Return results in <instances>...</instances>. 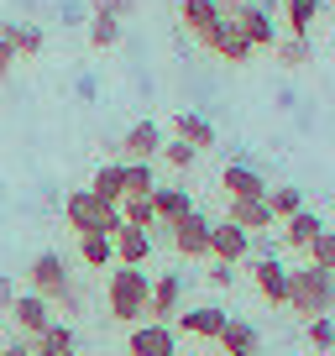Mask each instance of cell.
<instances>
[{
	"instance_id": "cell-1",
	"label": "cell",
	"mask_w": 335,
	"mask_h": 356,
	"mask_svg": "<svg viewBox=\"0 0 335 356\" xmlns=\"http://www.w3.org/2000/svg\"><path fill=\"white\" fill-rule=\"evenodd\" d=\"M288 309L309 320H330L335 314V273H320V267H288Z\"/></svg>"
},
{
	"instance_id": "cell-2",
	"label": "cell",
	"mask_w": 335,
	"mask_h": 356,
	"mask_svg": "<svg viewBox=\"0 0 335 356\" xmlns=\"http://www.w3.org/2000/svg\"><path fill=\"white\" fill-rule=\"evenodd\" d=\"M63 215H68V225H74V236H111L115 225H121V204L100 200L95 189H74L63 200Z\"/></svg>"
},
{
	"instance_id": "cell-3",
	"label": "cell",
	"mask_w": 335,
	"mask_h": 356,
	"mask_svg": "<svg viewBox=\"0 0 335 356\" xmlns=\"http://www.w3.org/2000/svg\"><path fill=\"white\" fill-rule=\"evenodd\" d=\"M147 289H152V278H147L142 267H115L111 273V289H105V309H111V320H147Z\"/></svg>"
},
{
	"instance_id": "cell-4",
	"label": "cell",
	"mask_w": 335,
	"mask_h": 356,
	"mask_svg": "<svg viewBox=\"0 0 335 356\" xmlns=\"http://www.w3.org/2000/svg\"><path fill=\"white\" fill-rule=\"evenodd\" d=\"M26 283H32L26 293H37V299L58 304V299H63V289H68L74 278H68V262H63L58 252H37L32 267H26Z\"/></svg>"
},
{
	"instance_id": "cell-5",
	"label": "cell",
	"mask_w": 335,
	"mask_h": 356,
	"mask_svg": "<svg viewBox=\"0 0 335 356\" xmlns=\"http://www.w3.org/2000/svg\"><path fill=\"white\" fill-rule=\"evenodd\" d=\"M179 304H183V273H163V278H152V289H147V320L173 325V320H179Z\"/></svg>"
},
{
	"instance_id": "cell-6",
	"label": "cell",
	"mask_w": 335,
	"mask_h": 356,
	"mask_svg": "<svg viewBox=\"0 0 335 356\" xmlns=\"http://www.w3.org/2000/svg\"><path fill=\"white\" fill-rule=\"evenodd\" d=\"M168 241H173V252H179V257H210V215L189 210L183 220L168 225Z\"/></svg>"
},
{
	"instance_id": "cell-7",
	"label": "cell",
	"mask_w": 335,
	"mask_h": 356,
	"mask_svg": "<svg viewBox=\"0 0 335 356\" xmlns=\"http://www.w3.org/2000/svg\"><path fill=\"white\" fill-rule=\"evenodd\" d=\"M225 16H236V26L246 32V42H252V53L257 47H272L278 42V26H272V16L262 11V6H252V0H236V6H220Z\"/></svg>"
},
{
	"instance_id": "cell-8",
	"label": "cell",
	"mask_w": 335,
	"mask_h": 356,
	"mask_svg": "<svg viewBox=\"0 0 335 356\" xmlns=\"http://www.w3.org/2000/svg\"><path fill=\"white\" fill-rule=\"evenodd\" d=\"M252 257V236L241 231V225H231V220H210V257L204 262H246Z\"/></svg>"
},
{
	"instance_id": "cell-9",
	"label": "cell",
	"mask_w": 335,
	"mask_h": 356,
	"mask_svg": "<svg viewBox=\"0 0 335 356\" xmlns=\"http://www.w3.org/2000/svg\"><path fill=\"white\" fill-rule=\"evenodd\" d=\"M126 351L131 356H179V330L147 320V325H136V330L126 335Z\"/></svg>"
},
{
	"instance_id": "cell-10",
	"label": "cell",
	"mask_w": 335,
	"mask_h": 356,
	"mask_svg": "<svg viewBox=\"0 0 335 356\" xmlns=\"http://www.w3.org/2000/svg\"><path fill=\"white\" fill-rule=\"evenodd\" d=\"M204 47H210L215 58H225V63H246V58H252L246 32L236 26V16H225V11H220V22H215V32L204 37Z\"/></svg>"
},
{
	"instance_id": "cell-11",
	"label": "cell",
	"mask_w": 335,
	"mask_h": 356,
	"mask_svg": "<svg viewBox=\"0 0 335 356\" xmlns=\"http://www.w3.org/2000/svg\"><path fill=\"white\" fill-rule=\"evenodd\" d=\"M157 152H163V126H157V121L126 126V136H121V163H152Z\"/></svg>"
},
{
	"instance_id": "cell-12",
	"label": "cell",
	"mask_w": 335,
	"mask_h": 356,
	"mask_svg": "<svg viewBox=\"0 0 335 356\" xmlns=\"http://www.w3.org/2000/svg\"><path fill=\"white\" fill-rule=\"evenodd\" d=\"M6 314L16 320V330H22L26 341H32V335H42L47 325L58 320V314H53V304H47V299H37V293H16V299H11V309H6Z\"/></svg>"
},
{
	"instance_id": "cell-13",
	"label": "cell",
	"mask_w": 335,
	"mask_h": 356,
	"mask_svg": "<svg viewBox=\"0 0 335 356\" xmlns=\"http://www.w3.org/2000/svg\"><path fill=\"white\" fill-rule=\"evenodd\" d=\"M252 262V283H257V293L268 304H288V267L278 262V257H246Z\"/></svg>"
},
{
	"instance_id": "cell-14",
	"label": "cell",
	"mask_w": 335,
	"mask_h": 356,
	"mask_svg": "<svg viewBox=\"0 0 335 356\" xmlns=\"http://www.w3.org/2000/svg\"><path fill=\"white\" fill-rule=\"evenodd\" d=\"M225 320H231V314H225L220 304H189V309H179V330L199 335V341H215V335L225 330Z\"/></svg>"
},
{
	"instance_id": "cell-15",
	"label": "cell",
	"mask_w": 335,
	"mask_h": 356,
	"mask_svg": "<svg viewBox=\"0 0 335 356\" xmlns=\"http://www.w3.org/2000/svg\"><path fill=\"white\" fill-rule=\"evenodd\" d=\"M111 246H115V267H142L147 257H152V236L136 231V225H115Z\"/></svg>"
},
{
	"instance_id": "cell-16",
	"label": "cell",
	"mask_w": 335,
	"mask_h": 356,
	"mask_svg": "<svg viewBox=\"0 0 335 356\" xmlns=\"http://www.w3.org/2000/svg\"><path fill=\"white\" fill-rule=\"evenodd\" d=\"M278 225H283V236H278V241H283V246H293V252H309V246H314V236L325 231V220L309 210V204H304L299 215H288V220H278Z\"/></svg>"
},
{
	"instance_id": "cell-17",
	"label": "cell",
	"mask_w": 335,
	"mask_h": 356,
	"mask_svg": "<svg viewBox=\"0 0 335 356\" xmlns=\"http://www.w3.org/2000/svg\"><path fill=\"white\" fill-rule=\"evenodd\" d=\"M220 189L231 194V200H262V194H268V184H262V173L252 163H231L220 173Z\"/></svg>"
},
{
	"instance_id": "cell-18",
	"label": "cell",
	"mask_w": 335,
	"mask_h": 356,
	"mask_svg": "<svg viewBox=\"0 0 335 356\" xmlns=\"http://www.w3.org/2000/svg\"><path fill=\"white\" fill-rule=\"evenodd\" d=\"M225 220L241 225L246 236H262L268 225H278V220H272V210H268L262 200H231V204H225Z\"/></svg>"
},
{
	"instance_id": "cell-19",
	"label": "cell",
	"mask_w": 335,
	"mask_h": 356,
	"mask_svg": "<svg viewBox=\"0 0 335 356\" xmlns=\"http://www.w3.org/2000/svg\"><path fill=\"white\" fill-rule=\"evenodd\" d=\"M173 136L189 142L194 152H210V147H215V126L204 121L199 111H179V115H173Z\"/></svg>"
},
{
	"instance_id": "cell-20",
	"label": "cell",
	"mask_w": 335,
	"mask_h": 356,
	"mask_svg": "<svg viewBox=\"0 0 335 356\" xmlns=\"http://www.w3.org/2000/svg\"><path fill=\"white\" fill-rule=\"evenodd\" d=\"M215 341L225 346V356H257L262 335H257V325H252V320H225V330L215 335Z\"/></svg>"
},
{
	"instance_id": "cell-21",
	"label": "cell",
	"mask_w": 335,
	"mask_h": 356,
	"mask_svg": "<svg viewBox=\"0 0 335 356\" xmlns=\"http://www.w3.org/2000/svg\"><path fill=\"white\" fill-rule=\"evenodd\" d=\"M152 189H157L152 163H121V204H131V200H152Z\"/></svg>"
},
{
	"instance_id": "cell-22",
	"label": "cell",
	"mask_w": 335,
	"mask_h": 356,
	"mask_svg": "<svg viewBox=\"0 0 335 356\" xmlns=\"http://www.w3.org/2000/svg\"><path fill=\"white\" fill-rule=\"evenodd\" d=\"M0 37L11 42V53L16 58H32V53H42V26H32V22H0Z\"/></svg>"
},
{
	"instance_id": "cell-23",
	"label": "cell",
	"mask_w": 335,
	"mask_h": 356,
	"mask_svg": "<svg viewBox=\"0 0 335 356\" xmlns=\"http://www.w3.org/2000/svg\"><path fill=\"white\" fill-rule=\"evenodd\" d=\"M152 210H157L163 225H173V220H183V215L194 210V200H189V189H163V184H157L152 189Z\"/></svg>"
},
{
	"instance_id": "cell-24",
	"label": "cell",
	"mask_w": 335,
	"mask_h": 356,
	"mask_svg": "<svg viewBox=\"0 0 335 356\" xmlns=\"http://www.w3.org/2000/svg\"><path fill=\"white\" fill-rule=\"evenodd\" d=\"M183 22H189V32L204 42V37L215 32V22H220V0H183Z\"/></svg>"
},
{
	"instance_id": "cell-25",
	"label": "cell",
	"mask_w": 335,
	"mask_h": 356,
	"mask_svg": "<svg viewBox=\"0 0 335 356\" xmlns=\"http://www.w3.org/2000/svg\"><path fill=\"white\" fill-rule=\"evenodd\" d=\"M262 204L272 210V220H288V215L304 210V194L293 189V184H283V189H268V194H262Z\"/></svg>"
},
{
	"instance_id": "cell-26",
	"label": "cell",
	"mask_w": 335,
	"mask_h": 356,
	"mask_svg": "<svg viewBox=\"0 0 335 356\" xmlns=\"http://www.w3.org/2000/svg\"><path fill=\"white\" fill-rule=\"evenodd\" d=\"M283 16H288V37H304L320 16V0H283Z\"/></svg>"
},
{
	"instance_id": "cell-27",
	"label": "cell",
	"mask_w": 335,
	"mask_h": 356,
	"mask_svg": "<svg viewBox=\"0 0 335 356\" xmlns=\"http://www.w3.org/2000/svg\"><path fill=\"white\" fill-rule=\"evenodd\" d=\"M79 257H84V267H111L115 246H111V236H79Z\"/></svg>"
},
{
	"instance_id": "cell-28",
	"label": "cell",
	"mask_w": 335,
	"mask_h": 356,
	"mask_svg": "<svg viewBox=\"0 0 335 356\" xmlns=\"http://www.w3.org/2000/svg\"><path fill=\"white\" fill-rule=\"evenodd\" d=\"M309 267H320V273H335V231H330V225L314 236V246H309Z\"/></svg>"
},
{
	"instance_id": "cell-29",
	"label": "cell",
	"mask_w": 335,
	"mask_h": 356,
	"mask_svg": "<svg viewBox=\"0 0 335 356\" xmlns=\"http://www.w3.org/2000/svg\"><path fill=\"white\" fill-rule=\"evenodd\" d=\"M100 200H111V204H121V163H105L100 173H95V184H90Z\"/></svg>"
},
{
	"instance_id": "cell-30",
	"label": "cell",
	"mask_w": 335,
	"mask_h": 356,
	"mask_svg": "<svg viewBox=\"0 0 335 356\" xmlns=\"http://www.w3.org/2000/svg\"><path fill=\"white\" fill-rule=\"evenodd\" d=\"M272 47H278L283 68H304V63H309V42H304V37H278Z\"/></svg>"
},
{
	"instance_id": "cell-31",
	"label": "cell",
	"mask_w": 335,
	"mask_h": 356,
	"mask_svg": "<svg viewBox=\"0 0 335 356\" xmlns=\"http://www.w3.org/2000/svg\"><path fill=\"white\" fill-rule=\"evenodd\" d=\"M121 26L126 22H115V16H95V22H90V42L95 47H115V42H121Z\"/></svg>"
},
{
	"instance_id": "cell-32",
	"label": "cell",
	"mask_w": 335,
	"mask_h": 356,
	"mask_svg": "<svg viewBox=\"0 0 335 356\" xmlns=\"http://www.w3.org/2000/svg\"><path fill=\"white\" fill-rule=\"evenodd\" d=\"M163 157H168V168H194V157H199V152H194L189 142H179V136H168V142H163Z\"/></svg>"
},
{
	"instance_id": "cell-33",
	"label": "cell",
	"mask_w": 335,
	"mask_h": 356,
	"mask_svg": "<svg viewBox=\"0 0 335 356\" xmlns=\"http://www.w3.org/2000/svg\"><path fill=\"white\" fill-rule=\"evenodd\" d=\"M309 346L314 351H335V320H309Z\"/></svg>"
},
{
	"instance_id": "cell-34",
	"label": "cell",
	"mask_w": 335,
	"mask_h": 356,
	"mask_svg": "<svg viewBox=\"0 0 335 356\" xmlns=\"http://www.w3.org/2000/svg\"><path fill=\"white\" fill-rule=\"evenodd\" d=\"M95 16H115V22H126V16H131V0H95Z\"/></svg>"
},
{
	"instance_id": "cell-35",
	"label": "cell",
	"mask_w": 335,
	"mask_h": 356,
	"mask_svg": "<svg viewBox=\"0 0 335 356\" xmlns=\"http://www.w3.org/2000/svg\"><path fill=\"white\" fill-rule=\"evenodd\" d=\"M236 283V267L231 262H210V289H231Z\"/></svg>"
},
{
	"instance_id": "cell-36",
	"label": "cell",
	"mask_w": 335,
	"mask_h": 356,
	"mask_svg": "<svg viewBox=\"0 0 335 356\" xmlns=\"http://www.w3.org/2000/svg\"><path fill=\"white\" fill-rule=\"evenodd\" d=\"M11 299H16V289H11V278H6V273H0V314L11 309Z\"/></svg>"
},
{
	"instance_id": "cell-37",
	"label": "cell",
	"mask_w": 335,
	"mask_h": 356,
	"mask_svg": "<svg viewBox=\"0 0 335 356\" xmlns=\"http://www.w3.org/2000/svg\"><path fill=\"white\" fill-rule=\"evenodd\" d=\"M16 63V53H11V42H6V37H0V79H6V68Z\"/></svg>"
},
{
	"instance_id": "cell-38",
	"label": "cell",
	"mask_w": 335,
	"mask_h": 356,
	"mask_svg": "<svg viewBox=\"0 0 335 356\" xmlns=\"http://www.w3.org/2000/svg\"><path fill=\"white\" fill-rule=\"evenodd\" d=\"M6 356H32V351H26V341H11V346H6Z\"/></svg>"
},
{
	"instance_id": "cell-39",
	"label": "cell",
	"mask_w": 335,
	"mask_h": 356,
	"mask_svg": "<svg viewBox=\"0 0 335 356\" xmlns=\"http://www.w3.org/2000/svg\"><path fill=\"white\" fill-rule=\"evenodd\" d=\"M58 356H84V351H58Z\"/></svg>"
},
{
	"instance_id": "cell-40",
	"label": "cell",
	"mask_w": 335,
	"mask_h": 356,
	"mask_svg": "<svg viewBox=\"0 0 335 356\" xmlns=\"http://www.w3.org/2000/svg\"><path fill=\"white\" fill-rule=\"evenodd\" d=\"M0 356H6V346H0Z\"/></svg>"
}]
</instances>
